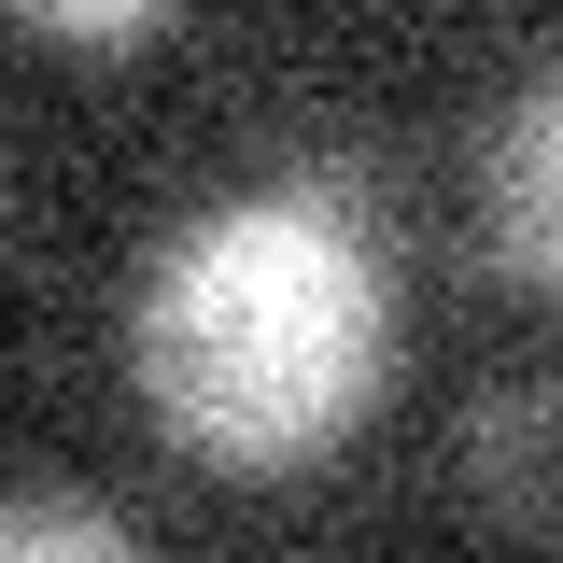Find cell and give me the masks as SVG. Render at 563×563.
Instances as JSON below:
<instances>
[{"mask_svg":"<svg viewBox=\"0 0 563 563\" xmlns=\"http://www.w3.org/2000/svg\"><path fill=\"white\" fill-rule=\"evenodd\" d=\"M451 479H465V521L493 536H563V366L493 380L451 437Z\"/></svg>","mask_w":563,"mask_h":563,"instance_id":"obj_2","label":"cell"},{"mask_svg":"<svg viewBox=\"0 0 563 563\" xmlns=\"http://www.w3.org/2000/svg\"><path fill=\"white\" fill-rule=\"evenodd\" d=\"M184 0H14V29H43V43H141V29H169Z\"/></svg>","mask_w":563,"mask_h":563,"instance_id":"obj_5","label":"cell"},{"mask_svg":"<svg viewBox=\"0 0 563 563\" xmlns=\"http://www.w3.org/2000/svg\"><path fill=\"white\" fill-rule=\"evenodd\" d=\"M0 550H57V563H113L128 521L99 493H0Z\"/></svg>","mask_w":563,"mask_h":563,"instance_id":"obj_4","label":"cell"},{"mask_svg":"<svg viewBox=\"0 0 563 563\" xmlns=\"http://www.w3.org/2000/svg\"><path fill=\"white\" fill-rule=\"evenodd\" d=\"M380 339H395L380 225L324 211L310 184H254L198 211L141 282V395L225 479L310 465L380 395Z\"/></svg>","mask_w":563,"mask_h":563,"instance_id":"obj_1","label":"cell"},{"mask_svg":"<svg viewBox=\"0 0 563 563\" xmlns=\"http://www.w3.org/2000/svg\"><path fill=\"white\" fill-rule=\"evenodd\" d=\"M493 268L563 296V70L521 85L507 128H493Z\"/></svg>","mask_w":563,"mask_h":563,"instance_id":"obj_3","label":"cell"}]
</instances>
